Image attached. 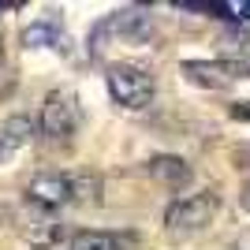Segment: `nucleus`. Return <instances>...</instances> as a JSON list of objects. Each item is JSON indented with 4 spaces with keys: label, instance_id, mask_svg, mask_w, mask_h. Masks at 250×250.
Listing matches in <instances>:
<instances>
[{
    "label": "nucleus",
    "instance_id": "6",
    "mask_svg": "<svg viewBox=\"0 0 250 250\" xmlns=\"http://www.w3.org/2000/svg\"><path fill=\"white\" fill-rule=\"evenodd\" d=\"M30 138H34V120L30 116L15 112V116H8V120H0V165H8L19 149H26Z\"/></svg>",
    "mask_w": 250,
    "mask_h": 250
},
{
    "label": "nucleus",
    "instance_id": "8",
    "mask_svg": "<svg viewBox=\"0 0 250 250\" xmlns=\"http://www.w3.org/2000/svg\"><path fill=\"white\" fill-rule=\"evenodd\" d=\"M146 168H149V176L168 190H187L194 183V172H190V165L183 157H153Z\"/></svg>",
    "mask_w": 250,
    "mask_h": 250
},
{
    "label": "nucleus",
    "instance_id": "10",
    "mask_svg": "<svg viewBox=\"0 0 250 250\" xmlns=\"http://www.w3.org/2000/svg\"><path fill=\"white\" fill-rule=\"evenodd\" d=\"M101 202V176L79 172L75 176V206H97Z\"/></svg>",
    "mask_w": 250,
    "mask_h": 250
},
{
    "label": "nucleus",
    "instance_id": "12",
    "mask_svg": "<svg viewBox=\"0 0 250 250\" xmlns=\"http://www.w3.org/2000/svg\"><path fill=\"white\" fill-rule=\"evenodd\" d=\"M239 209H243V213H250V179L243 183V190H239Z\"/></svg>",
    "mask_w": 250,
    "mask_h": 250
},
{
    "label": "nucleus",
    "instance_id": "7",
    "mask_svg": "<svg viewBox=\"0 0 250 250\" xmlns=\"http://www.w3.org/2000/svg\"><path fill=\"white\" fill-rule=\"evenodd\" d=\"M22 243H30L34 250H52V247H60L63 239V224L52 213H34V217L22 220Z\"/></svg>",
    "mask_w": 250,
    "mask_h": 250
},
{
    "label": "nucleus",
    "instance_id": "5",
    "mask_svg": "<svg viewBox=\"0 0 250 250\" xmlns=\"http://www.w3.org/2000/svg\"><path fill=\"white\" fill-rule=\"evenodd\" d=\"M183 75L194 86H202V90H224V86L247 79V63H239V60H187Z\"/></svg>",
    "mask_w": 250,
    "mask_h": 250
},
{
    "label": "nucleus",
    "instance_id": "3",
    "mask_svg": "<svg viewBox=\"0 0 250 250\" xmlns=\"http://www.w3.org/2000/svg\"><path fill=\"white\" fill-rule=\"evenodd\" d=\"M83 127V104L71 90H52L42 104V131L56 142L71 138L75 131Z\"/></svg>",
    "mask_w": 250,
    "mask_h": 250
},
{
    "label": "nucleus",
    "instance_id": "13",
    "mask_svg": "<svg viewBox=\"0 0 250 250\" xmlns=\"http://www.w3.org/2000/svg\"><path fill=\"white\" fill-rule=\"evenodd\" d=\"M0 63H4V34H0Z\"/></svg>",
    "mask_w": 250,
    "mask_h": 250
},
{
    "label": "nucleus",
    "instance_id": "9",
    "mask_svg": "<svg viewBox=\"0 0 250 250\" xmlns=\"http://www.w3.org/2000/svg\"><path fill=\"white\" fill-rule=\"evenodd\" d=\"M127 243H131V235L120 239L112 231H79L71 239V250H127Z\"/></svg>",
    "mask_w": 250,
    "mask_h": 250
},
{
    "label": "nucleus",
    "instance_id": "2",
    "mask_svg": "<svg viewBox=\"0 0 250 250\" xmlns=\"http://www.w3.org/2000/svg\"><path fill=\"white\" fill-rule=\"evenodd\" d=\"M104 83H108L112 101L131 108V112H138V108H146L153 101V75L135 67V63H112L108 75H104Z\"/></svg>",
    "mask_w": 250,
    "mask_h": 250
},
{
    "label": "nucleus",
    "instance_id": "1",
    "mask_svg": "<svg viewBox=\"0 0 250 250\" xmlns=\"http://www.w3.org/2000/svg\"><path fill=\"white\" fill-rule=\"evenodd\" d=\"M220 198L213 190H202V194H187L168 206L165 213V231L176 235V239H187V235H198L202 228H209V220L217 217Z\"/></svg>",
    "mask_w": 250,
    "mask_h": 250
},
{
    "label": "nucleus",
    "instance_id": "11",
    "mask_svg": "<svg viewBox=\"0 0 250 250\" xmlns=\"http://www.w3.org/2000/svg\"><path fill=\"white\" fill-rule=\"evenodd\" d=\"M228 116H231V120H239V124H250V101H235L228 108Z\"/></svg>",
    "mask_w": 250,
    "mask_h": 250
},
{
    "label": "nucleus",
    "instance_id": "4",
    "mask_svg": "<svg viewBox=\"0 0 250 250\" xmlns=\"http://www.w3.org/2000/svg\"><path fill=\"white\" fill-rule=\"evenodd\" d=\"M26 202L42 213H52L60 206H75V176L71 172H42L26 183Z\"/></svg>",
    "mask_w": 250,
    "mask_h": 250
}]
</instances>
